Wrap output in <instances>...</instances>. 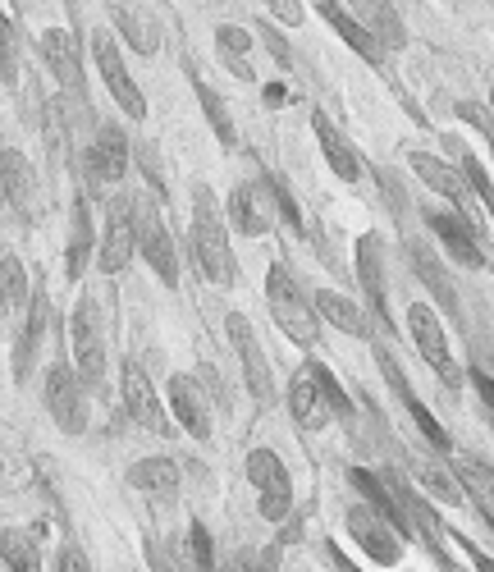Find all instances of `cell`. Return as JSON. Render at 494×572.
<instances>
[{"label":"cell","instance_id":"6da1fadb","mask_svg":"<svg viewBox=\"0 0 494 572\" xmlns=\"http://www.w3.org/2000/svg\"><path fill=\"white\" fill-rule=\"evenodd\" d=\"M193 261L202 266V275L211 284H234L238 280V261H234V248H229V234H225V220L215 211V197L211 188H197L193 197Z\"/></svg>","mask_w":494,"mask_h":572},{"label":"cell","instance_id":"7a4b0ae2","mask_svg":"<svg viewBox=\"0 0 494 572\" xmlns=\"http://www.w3.org/2000/svg\"><path fill=\"white\" fill-rule=\"evenodd\" d=\"M266 298L284 335L302 348H316V339H321V312H316V303H307V293L298 289V280L284 266H275L266 275Z\"/></svg>","mask_w":494,"mask_h":572},{"label":"cell","instance_id":"3957f363","mask_svg":"<svg viewBox=\"0 0 494 572\" xmlns=\"http://www.w3.org/2000/svg\"><path fill=\"white\" fill-rule=\"evenodd\" d=\"M69 335H74V362H78V380L97 389L106 380V348H101V321L92 298L74 307V321H69Z\"/></svg>","mask_w":494,"mask_h":572},{"label":"cell","instance_id":"277c9868","mask_svg":"<svg viewBox=\"0 0 494 572\" xmlns=\"http://www.w3.org/2000/svg\"><path fill=\"white\" fill-rule=\"evenodd\" d=\"M247 481L261 490V518L280 522L284 513H289V504H293L289 472H284V463L270 454V449H252V454H247Z\"/></svg>","mask_w":494,"mask_h":572},{"label":"cell","instance_id":"5b68a950","mask_svg":"<svg viewBox=\"0 0 494 572\" xmlns=\"http://www.w3.org/2000/svg\"><path fill=\"white\" fill-rule=\"evenodd\" d=\"M408 330H412V344H417V353L426 357L430 367H435V376H440L444 385L458 389V367H453V353H449V339H444L440 316L430 312L426 303H412L408 307Z\"/></svg>","mask_w":494,"mask_h":572},{"label":"cell","instance_id":"8992f818","mask_svg":"<svg viewBox=\"0 0 494 572\" xmlns=\"http://www.w3.org/2000/svg\"><path fill=\"white\" fill-rule=\"evenodd\" d=\"M46 408H51L55 426L65 435H78L87 426V394H83V380L65 367V362H55L51 376H46Z\"/></svg>","mask_w":494,"mask_h":572},{"label":"cell","instance_id":"52a82bcc","mask_svg":"<svg viewBox=\"0 0 494 572\" xmlns=\"http://www.w3.org/2000/svg\"><path fill=\"white\" fill-rule=\"evenodd\" d=\"M92 51H97L101 78H106L110 97L124 106V115H129V119H147V101H142V92H138V83H133V74L124 69V55H119L115 37H110V33H92Z\"/></svg>","mask_w":494,"mask_h":572},{"label":"cell","instance_id":"ba28073f","mask_svg":"<svg viewBox=\"0 0 494 572\" xmlns=\"http://www.w3.org/2000/svg\"><path fill=\"white\" fill-rule=\"evenodd\" d=\"M138 248V220H133V202L129 197H110V220H106V238H101V270L119 275L133 261Z\"/></svg>","mask_w":494,"mask_h":572},{"label":"cell","instance_id":"9c48e42d","mask_svg":"<svg viewBox=\"0 0 494 572\" xmlns=\"http://www.w3.org/2000/svg\"><path fill=\"white\" fill-rule=\"evenodd\" d=\"M348 531H353L357 545H362V550L371 554L376 563H385V568H394L398 554H403V545H398V531L380 518L376 508H348Z\"/></svg>","mask_w":494,"mask_h":572},{"label":"cell","instance_id":"30bf717a","mask_svg":"<svg viewBox=\"0 0 494 572\" xmlns=\"http://www.w3.org/2000/svg\"><path fill=\"white\" fill-rule=\"evenodd\" d=\"M124 412L138 421L142 431L170 435V421H165V408H161V399H156V385L142 376L138 362H129V367H124Z\"/></svg>","mask_w":494,"mask_h":572},{"label":"cell","instance_id":"8fae6325","mask_svg":"<svg viewBox=\"0 0 494 572\" xmlns=\"http://www.w3.org/2000/svg\"><path fill=\"white\" fill-rule=\"evenodd\" d=\"M138 248H142V257L151 261V270L161 275V284H179V261H174V243H170V229H165V220L156 216V211H147L142 206L138 216Z\"/></svg>","mask_w":494,"mask_h":572},{"label":"cell","instance_id":"7c38bea8","mask_svg":"<svg viewBox=\"0 0 494 572\" xmlns=\"http://www.w3.org/2000/svg\"><path fill=\"white\" fill-rule=\"evenodd\" d=\"M42 60L51 65V74L60 78V87H65L69 97H83L87 83H83V60H78V42L74 33H65V28H51V33H42Z\"/></svg>","mask_w":494,"mask_h":572},{"label":"cell","instance_id":"4fadbf2b","mask_svg":"<svg viewBox=\"0 0 494 572\" xmlns=\"http://www.w3.org/2000/svg\"><path fill=\"white\" fill-rule=\"evenodd\" d=\"M225 330H229V339H234V348H238V357H243V371H247V389H252V399H270V362H266V353H261V344H257V335H252V325H247V316H229L225 321Z\"/></svg>","mask_w":494,"mask_h":572},{"label":"cell","instance_id":"5bb4252c","mask_svg":"<svg viewBox=\"0 0 494 572\" xmlns=\"http://www.w3.org/2000/svg\"><path fill=\"white\" fill-rule=\"evenodd\" d=\"M408 165L421 174V179H426L430 188H435V193H444L462 211V216L472 220V184H467V174L453 170V165H444L440 156H430V152H412Z\"/></svg>","mask_w":494,"mask_h":572},{"label":"cell","instance_id":"9a60e30c","mask_svg":"<svg viewBox=\"0 0 494 572\" xmlns=\"http://www.w3.org/2000/svg\"><path fill=\"white\" fill-rule=\"evenodd\" d=\"M83 165L92 179H124V170H129V142H124V133L115 129V124H106V129L97 133V142L83 152Z\"/></svg>","mask_w":494,"mask_h":572},{"label":"cell","instance_id":"2e32d148","mask_svg":"<svg viewBox=\"0 0 494 572\" xmlns=\"http://www.w3.org/2000/svg\"><path fill=\"white\" fill-rule=\"evenodd\" d=\"M270 188H257V184H243L229 193V216H234V229L247 238H261L270 229Z\"/></svg>","mask_w":494,"mask_h":572},{"label":"cell","instance_id":"e0dca14e","mask_svg":"<svg viewBox=\"0 0 494 572\" xmlns=\"http://www.w3.org/2000/svg\"><path fill=\"white\" fill-rule=\"evenodd\" d=\"M289 403H293V421H298L302 431H321L325 421L334 417L330 403H325V394H321V385H316V376H312V367L293 376Z\"/></svg>","mask_w":494,"mask_h":572},{"label":"cell","instance_id":"ac0fdd59","mask_svg":"<svg viewBox=\"0 0 494 572\" xmlns=\"http://www.w3.org/2000/svg\"><path fill=\"white\" fill-rule=\"evenodd\" d=\"M430 229H435V234L444 238V248L453 252V257L462 261V266H481V248H476V229H472V220L462 216V211H435V216H430Z\"/></svg>","mask_w":494,"mask_h":572},{"label":"cell","instance_id":"d6986e66","mask_svg":"<svg viewBox=\"0 0 494 572\" xmlns=\"http://www.w3.org/2000/svg\"><path fill=\"white\" fill-rule=\"evenodd\" d=\"M170 399H174V412H179L183 431L197 435V440H206L211 435V412H206V399L202 389H197L193 376H174L170 380Z\"/></svg>","mask_w":494,"mask_h":572},{"label":"cell","instance_id":"ffe728a7","mask_svg":"<svg viewBox=\"0 0 494 572\" xmlns=\"http://www.w3.org/2000/svg\"><path fill=\"white\" fill-rule=\"evenodd\" d=\"M348 5H353V14L362 19L366 33H376V42H385V46L408 42V28H403V19H398V10L389 0H348Z\"/></svg>","mask_w":494,"mask_h":572},{"label":"cell","instance_id":"44dd1931","mask_svg":"<svg viewBox=\"0 0 494 572\" xmlns=\"http://www.w3.org/2000/svg\"><path fill=\"white\" fill-rule=\"evenodd\" d=\"M380 367H385V376H389V385H394V394H398V399H403V403H408V412H412V417H417L421 435H426V440L435 444V449H449V435H444V426H440V421H435V417H430V408H426V403H421L417 394H412V389H408V380H403V371L394 367V357H389V353H380Z\"/></svg>","mask_w":494,"mask_h":572},{"label":"cell","instance_id":"7402d4cb","mask_svg":"<svg viewBox=\"0 0 494 572\" xmlns=\"http://www.w3.org/2000/svg\"><path fill=\"white\" fill-rule=\"evenodd\" d=\"M312 129H316V138H321V147H325V161H330V170L339 174V179H348V184H353L357 174H362V165H357V152L348 147V138L334 129L330 115H321V110L312 115Z\"/></svg>","mask_w":494,"mask_h":572},{"label":"cell","instance_id":"603a6c76","mask_svg":"<svg viewBox=\"0 0 494 572\" xmlns=\"http://www.w3.org/2000/svg\"><path fill=\"white\" fill-rule=\"evenodd\" d=\"M357 275H362V289H366V298H371V312L380 316V325H389L385 321V270H380V243H376V234L357 238Z\"/></svg>","mask_w":494,"mask_h":572},{"label":"cell","instance_id":"cb8c5ba5","mask_svg":"<svg viewBox=\"0 0 494 572\" xmlns=\"http://www.w3.org/2000/svg\"><path fill=\"white\" fill-rule=\"evenodd\" d=\"M46 321H51V293H33L28 298V325H23V339H19V357H14V376H28L33 371V353L46 335Z\"/></svg>","mask_w":494,"mask_h":572},{"label":"cell","instance_id":"d4e9b609","mask_svg":"<svg viewBox=\"0 0 494 572\" xmlns=\"http://www.w3.org/2000/svg\"><path fill=\"white\" fill-rule=\"evenodd\" d=\"M129 486L142 490V495L174 499L179 495V467L170 458H142L138 467H129Z\"/></svg>","mask_w":494,"mask_h":572},{"label":"cell","instance_id":"484cf974","mask_svg":"<svg viewBox=\"0 0 494 572\" xmlns=\"http://www.w3.org/2000/svg\"><path fill=\"white\" fill-rule=\"evenodd\" d=\"M0 193H5V202L19 216H28V206H33V174H28V161L19 152H0Z\"/></svg>","mask_w":494,"mask_h":572},{"label":"cell","instance_id":"4316f807","mask_svg":"<svg viewBox=\"0 0 494 572\" xmlns=\"http://www.w3.org/2000/svg\"><path fill=\"white\" fill-rule=\"evenodd\" d=\"M316 10H321L325 19H330V28H334L339 37H344V42L353 46V51L362 55V60H371V65H376V60H380V42H376V33H366V28H362L357 19H348V14L339 10L334 0H316Z\"/></svg>","mask_w":494,"mask_h":572},{"label":"cell","instance_id":"83f0119b","mask_svg":"<svg viewBox=\"0 0 494 572\" xmlns=\"http://www.w3.org/2000/svg\"><path fill=\"white\" fill-rule=\"evenodd\" d=\"M42 522L33 531H5L0 536V559L10 563V568H23V572H37L42 568V554H37V536H42Z\"/></svg>","mask_w":494,"mask_h":572},{"label":"cell","instance_id":"f1b7e54d","mask_svg":"<svg viewBox=\"0 0 494 572\" xmlns=\"http://www.w3.org/2000/svg\"><path fill=\"white\" fill-rule=\"evenodd\" d=\"M449 463L458 467L462 490H472V495H481V513L494 522V472L481 463V458H467V454H453Z\"/></svg>","mask_w":494,"mask_h":572},{"label":"cell","instance_id":"f546056e","mask_svg":"<svg viewBox=\"0 0 494 572\" xmlns=\"http://www.w3.org/2000/svg\"><path fill=\"white\" fill-rule=\"evenodd\" d=\"M417 481L426 486V495H435L440 504H462L467 499V490H462V481L453 476V463H430V458H421L417 463Z\"/></svg>","mask_w":494,"mask_h":572},{"label":"cell","instance_id":"4dcf8cb0","mask_svg":"<svg viewBox=\"0 0 494 572\" xmlns=\"http://www.w3.org/2000/svg\"><path fill=\"white\" fill-rule=\"evenodd\" d=\"M0 307H5L10 316L28 312V270H23L19 257L0 261Z\"/></svg>","mask_w":494,"mask_h":572},{"label":"cell","instance_id":"1f68e13d","mask_svg":"<svg viewBox=\"0 0 494 572\" xmlns=\"http://www.w3.org/2000/svg\"><path fill=\"white\" fill-rule=\"evenodd\" d=\"M316 312H321L330 325H339L344 335H366V316L357 312L348 298H339V293H330V289L316 293Z\"/></svg>","mask_w":494,"mask_h":572},{"label":"cell","instance_id":"d6a6232c","mask_svg":"<svg viewBox=\"0 0 494 572\" xmlns=\"http://www.w3.org/2000/svg\"><path fill=\"white\" fill-rule=\"evenodd\" d=\"M87 248H92V216H87V202H74V220H69V280L83 275Z\"/></svg>","mask_w":494,"mask_h":572},{"label":"cell","instance_id":"836d02e7","mask_svg":"<svg viewBox=\"0 0 494 572\" xmlns=\"http://www.w3.org/2000/svg\"><path fill=\"white\" fill-rule=\"evenodd\" d=\"M412 261H417V270H421V280H426V289L435 293V298H440L444 307H449V312H458V293H453V284L444 280V270H440V261L430 257L426 252V243H412Z\"/></svg>","mask_w":494,"mask_h":572},{"label":"cell","instance_id":"e575fe53","mask_svg":"<svg viewBox=\"0 0 494 572\" xmlns=\"http://www.w3.org/2000/svg\"><path fill=\"white\" fill-rule=\"evenodd\" d=\"M115 19H119V28L129 33V42L138 46V51H156V42H161V37H156V33H151V28H147V14H138V10H124V5H119V10H115Z\"/></svg>","mask_w":494,"mask_h":572},{"label":"cell","instance_id":"d590c367","mask_svg":"<svg viewBox=\"0 0 494 572\" xmlns=\"http://www.w3.org/2000/svg\"><path fill=\"white\" fill-rule=\"evenodd\" d=\"M197 101H202V110L211 115L215 138H220V142L229 147V142H234V124H229V115H225V106H220V97H215V92H211L206 83H197Z\"/></svg>","mask_w":494,"mask_h":572},{"label":"cell","instance_id":"8d00e7d4","mask_svg":"<svg viewBox=\"0 0 494 572\" xmlns=\"http://www.w3.org/2000/svg\"><path fill=\"white\" fill-rule=\"evenodd\" d=\"M312 376H316V385H321V394H325V403H330L334 417H348V412H353V403H348L344 385H339V380H334L325 367H312Z\"/></svg>","mask_w":494,"mask_h":572},{"label":"cell","instance_id":"74e56055","mask_svg":"<svg viewBox=\"0 0 494 572\" xmlns=\"http://www.w3.org/2000/svg\"><path fill=\"white\" fill-rule=\"evenodd\" d=\"M0 78L14 83L19 78V55H14V23L0 14Z\"/></svg>","mask_w":494,"mask_h":572},{"label":"cell","instance_id":"f35d334b","mask_svg":"<svg viewBox=\"0 0 494 572\" xmlns=\"http://www.w3.org/2000/svg\"><path fill=\"white\" fill-rule=\"evenodd\" d=\"M458 119L476 124V129H481V138H490V147H494V115H490L485 106H476V101H462V106H458Z\"/></svg>","mask_w":494,"mask_h":572},{"label":"cell","instance_id":"ab89813d","mask_svg":"<svg viewBox=\"0 0 494 572\" xmlns=\"http://www.w3.org/2000/svg\"><path fill=\"white\" fill-rule=\"evenodd\" d=\"M188 550H193L197 568H211V563H215V554H211V536H206L202 522H193V531H188Z\"/></svg>","mask_w":494,"mask_h":572},{"label":"cell","instance_id":"60d3db41","mask_svg":"<svg viewBox=\"0 0 494 572\" xmlns=\"http://www.w3.org/2000/svg\"><path fill=\"white\" fill-rule=\"evenodd\" d=\"M215 42H220V55H243L247 46H252V37H247L243 28H220V33H215Z\"/></svg>","mask_w":494,"mask_h":572},{"label":"cell","instance_id":"b9f144b4","mask_svg":"<svg viewBox=\"0 0 494 572\" xmlns=\"http://www.w3.org/2000/svg\"><path fill=\"white\" fill-rule=\"evenodd\" d=\"M266 5H270V14H275V19H280L284 28H298V23L307 19V14H302V5H298V0H266Z\"/></svg>","mask_w":494,"mask_h":572},{"label":"cell","instance_id":"7bdbcfd3","mask_svg":"<svg viewBox=\"0 0 494 572\" xmlns=\"http://www.w3.org/2000/svg\"><path fill=\"white\" fill-rule=\"evenodd\" d=\"M472 380H476V389H481V399H485V403H490V408H494V380L485 376V371H472Z\"/></svg>","mask_w":494,"mask_h":572},{"label":"cell","instance_id":"ee69618b","mask_svg":"<svg viewBox=\"0 0 494 572\" xmlns=\"http://www.w3.org/2000/svg\"><path fill=\"white\" fill-rule=\"evenodd\" d=\"M60 568H65V572H78V568H87V559H83L78 550H65V554H60Z\"/></svg>","mask_w":494,"mask_h":572},{"label":"cell","instance_id":"f6af8a7d","mask_svg":"<svg viewBox=\"0 0 494 572\" xmlns=\"http://www.w3.org/2000/svg\"><path fill=\"white\" fill-rule=\"evenodd\" d=\"M266 101H270V106H284V101H289V92H284V87H266Z\"/></svg>","mask_w":494,"mask_h":572},{"label":"cell","instance_id":"bcb514c9","mask_svg":"<svg viewBox=\"0 0 494 572\" xmlns=\"http://www.w3.org/2000/svg\"><path fill=\"white\" fill-rule=\"evenodd\" d=\"M490 101H494V92H490Z\"/></svg>","mask_w":494,"mask_h":572}]
</instances>
